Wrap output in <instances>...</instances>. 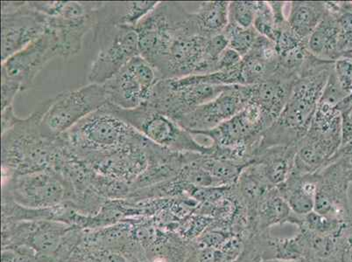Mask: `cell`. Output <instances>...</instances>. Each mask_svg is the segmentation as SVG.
<instances>
[{
    "mask_svg": "<svg viewBox=\"0 0 352 262\" xmlns=\"http://www.w3.org/2000/svg\"><path fill=\"white\" fill-rule=\"evenodd\" d=\"M47 106L44 102L25 118L15 116L12 106L2 110V165L4 171L21 174L54 169L63 151L62 136H47L41 120Z\"/></svg>",
    "mask_w": 352,
    "mask_h": 262,
    "instance_id": "obj_1",
    "label": "cell"
},
{
    "mask_svg": "<svg viewBox=\"0 0 352 262\" xmlns=\"http://www.w3.org/2000/svg\"><path fill=\"white\" fill-rule=\"evenodd\" d=\"M333 65L334 62H326L296 79L286 106L262 136L257 153L275 146L297 145L305 136Z\"/></svg>",
    "mask_w": 352,
    "mask_h": 262,
    "instance_id": "obj_2",
    "label": "cell"
},
{
    "mask_svg": "<svg viewBox=\"0 0 352 262\" xmlns=\"http://www.w3.org/2000/svg\"><path fill=\"white\" fill-rule=\"evenodd\" d=\"M60 136L81 160L128 146L142 145L149 140L104 106L83 118Z\"/></svg>",
    "mask_w": 352,
    "mask_h": 262,
    "instance_id": "obj_3",
    "label": "cell"
},
{
    "mask_svg": "<svg viewBox=\"0 0 352 262\" xmlns=\"http://www.w3.org/2000/svg\"><path fill=\"white\" fill-rule=\"evenodd\" d=\"M190 16L181 3L159 2L137 25L140 56L151 64L159 78L173 41L188 23Z\"/></svg>",
    "mask_w": 352,
    "mask_h": 262,
    "instance_id": "obj_4",
    "label": "cell"
},
{
    "mask_svg": "<svg viewBox=\"0 0 352 262\" xmlns=\"http://www.w3.org/2000/svg\"><path fill=\"white\" fill-rule=\"evenodd\" d=\"M102 2H36L35 8L47 17V31L56 37L58 56L69 60L82 47L83 39L95 27L96 12Z\"/></svg>",
    "mask_w": 352,
    "mask_h": 262,
    "instance_id": "obj_5",
    "label": "cell"
},
{
    "mask_svg": "<svg viewBox=\"0 0 352 262\" xmlns=\"http://www.w3.org/2000/svg\"><path fill=\"white\" fill-rule=\"evenodd\" d=\"M104 107L115 116L135 128L150 141L166 149L209 156L212 152L211 145H201L190 131L184 130L171 118L147 105L130 110H121L109 104H105Z\"/></svg>",
    "mask_w": 352,
    "mask_h": 262,
    "instance_id": "obj_6",
    "label": "cell"
},
{
    "mask_svg": "<svg viewBox=\"0 0 352 262\" xmlns=\"http://www.w3.org/2000/svg\"><path fill=\"white\" fill-rule=\"evenodd\" d=\"M58 56V46L50 31L9 57L2 65V110L12 106L16 95L32 87L38 73L54 57Z\"/></svg>",
    "mask_w": 352,
    "mask_h": 262,
    "instance_id": "obj_7",
    "label": "cell"
},
{
    "mask_svg": "<svg viewBox=\"0 0 352 262\" xmlns=\"http://www.w3.org/2000/svg\"><path fill=\"white\" fill-rule=\"evenodd\" d=\"M227 87L208 84L201 75L162 79L146 105L176 121L213 100Z\"/></svg>",
    "mask_w": 352,
    "mask_h": 262,
    "instance_id": "obj_8",
    "label": "cell"
},
{
    "mask_svg": "<svg viewBox=\"0 0 352 262\" xmlns=\"http://www.w3.org/2000/svg\"><path fill=\"white\" fill-rule=\"evenodd\" d=\"M107 104L104 85L89 83L76 91L60 93L47 101L41 120V132L47 136L63 135Z\"/></svg>",
    "mask_w": 352,
    "mask_h": 262,
    "instance_id": "obj_9",
    "label": "cell"
},
{
    "mask_svg": "<svg viewBox=\"0 0 352 262\" xmlns=\"http://www.w3.org/2000/svg\"><path fill=\"white\" fill-rule=\"evenodd\" d=\"M210 37L201 31L194 14L175 37L166 57L162 79L182 78L217 72V62L208 56Z\"/></svg>",
    "mask_w": 352,
    "mask_h": 262,
    "instance_id": "obj_10",
    "label": "cell"
},
{
    "mask_svg": "<svg viewBox=\"0 0 352 262\" xmlns=\"http://www.w3.org/2000/svg\"><path fill=\"white\" fill-rule=\"evenodd\" d=\"M92 32L100 51L91 64L88 81L103 85L134 57L140 56L139 38L135 28L126 25L99 27Z\"/></svg>",
    "mask_w": 352,
    "mask_h": 262,
    "instance_id": "obj_11",
    "label": "cell"
},
{
    "mask_svg": "<svg viewBox=\"0 0 352 262\" xmlns=\"http://www.w3.org/2000/svg\"><path fill=\"white\" fill-rule=\"evenodd\" d=\"M149 62L138 56L104 83L107 104L121 110H135L147 104L160 81Z\"/></svg>",
    "mask_w": 352,
    "mask_h": 262,
    "instance_id": "obj_12",
    "label": "cell"
},
{
    "mask_svg": "<svg viewBox=\"0 0 352 262\" xmlns=\"http://www.w3.org/2000/svg\"><path fill=\"white\" fill-rule=\"evenodd\" d=\"M1 9L3 62L43 36L47 17L35 10L30 2H2Z\"/></svg>",
    "mask_w": 352,
    "mask_h": 262,
    "instance_id": "obj_13",
    "label": "cell"
},
{
    "mask_svg": "<svg viewBox=\"0 0 352 262\" xmlns=\"http://www.w3.org/2000/svg\"><path fill=\"white\" fill-rule=\"evenodd\" d=\"M72 183L53 169L12 175L6 193L19 203L31 207H46L58 204L69 193Z\"/></svg>",
    "mask_w": 352,
    "mask_h": 262,
    "instance_id": "obj_14",
    "label": "cell"
},
{
    "mask_svg": "<svg viewBox=\"0 0 352 262\" xmlns=\"http://www.w3.org/2000/svg\"><path fill=\"white\" fill-rule=\"evenodd\" d=\"M274 123V121L261 108L249 102L244 110L215 129L197 135L209 137L214 145L225 148L248 146L257 153L262 136Z\"/></svg>",
    "mask_w": 352,
    "mask_h": 262,
    "instance_id": "obj_15",
    "label": "cell"
},
{
    "mask_svg": "<svg viewBox=\"0 0 352 262\" xmlns=\"http://www.w3.org/2000/svg\"><path fill=\"white\" fill-rule=\"evenodd\" d=\"M350 163L345 158L333 161L318 174L315 211L329 218L349 222L352 219V207L349 200Z\"/></svg>",
    "mask_w": 352,
    "mask_h": 262,
    "instance_id": "obj_16",
    "label": "cell"
},
{
    "mask_svg": "<svg viewBox=\"0 0 352 262\" xmlns=\"http://www.w3.org/2000/svg\"><path fill=\"white\" fill-rule=\"evenodd\" d=\"M252 91V86H229L213 100L175 121L193 135L215 129L248 106Z\"/></svg>",
    "mask_w": 352,
    "mask_h": 262,
    "instance_id": "obj_17",
    "label": "cell"
},
{
    "mask_svg": "<svg viewBox=\"0 0 352 262\" xmlns=\"http://www.w3.org/2000/svg\"><path fill=\"white\" fill-rule=\"evenodd\" d=\"M279 54L275 43L258 35L252 50L240 62L243 85L254 86L270 79L277 72Z\"/></svg>",
    "mask_w": 352,
    "mask_h": 262,
    "instance_id": "obj_18",
    "label": "cell"
},
{
    "mask_svg": "<svg viewBox=\"0 0 352 262\" xmlns=\"http://www.w3.org/2000/svg\"><path fill=\"white\" fill-rule=\"evenodd\" d=\"M296 81L277 71L265 82L252 86L250 102L257 105L275 121L286 106Z\"/></svg>",
    "mask_w": 352,
    "mask_h": 262,
    "instance_id": "obj_19",
    "label": "cell"
},
{
    "mask_svg": "<svg viewBox=\"0 0 352 262\" xmlns=\"http://www.w3.org/2000/svg\"><path fill=\"white\" fill-rule=\"evenodd\" d=\"M340 146L307 132L297 143L294 172L299 174H318L331 164Z\"/></svg>",
    "mask_w": 352,
    "mask_h": 262,
    "instance_id": "obj_20",
    "label": "cell"
},
{
    "mask_svg": "<svg viewBox=\"0 0 352 262\" xmlns=\"http://www.w3.org/2000/svg\"><path fill=\"white\" fill-rule=\"evenodd\" d=\"M159 2H102L96 12V28L126 25L135 28ZM92 30V31H94Z\"/></svg>",
    "mask_w": 352,
    "mask_h": 262,
    "instance_id": "obj_21",
    "label": "cell"
},
{
    "mask_svg": "<svg viewBox=\"0 0 352 262\" xmlns=\"http://www.w3.org/2000/svg\"><path fill=\"white\" fill-rule=\"evenodd\" d=\"M297 145L275 146L255 156L254 164L272 187L277 188L289 180L294 171Z\"/></svg>",
    "mask_w": 352,
    "mask_h": 262,
    "instance_id": "obj_22",
    "label": "cell"
},
{
    "mask_svg": "<svg viewBox=\"0 0 352 262\" xmlns=\"http://www.w3.org/2000/svg\"><path fill=\"white\" fill-rule=\"evenodd\" d=\"M318 174H299L292 172L289 180L277 187L289 204L292 212L298 216L307 215L315 209Z\"/></svg>",
    "mask_w": 352,
    "mask_h": 262,
    "instance_id": "obj_23",
    "label": "cell"
},
{
    "mask_svg": "<svg viewBox=\"0 0 352 262\" xmlns=\"http://www.w3.org/2000/svg\"><path fill=\"white\" fill-rule=\"evenodd\" d=\"M293 215L289 204L277 188H273L258 203L252 222V233L270 232L278 225L289 224Z\"/></svg>",
    "mask_w": 352,
    "mask_h": 262,
    "instance_id": "obj_24",
    "label": "cell"
},
{
    "mask_svg": "<svg viewBox=\"0 0 352 262\" xmlns=\"http://www.w3.org/2000/svg\"><path fill=\"white\" fill-rule=\"evenodd\" d=\"M328 6V3H327ZM339 28L334 14L329 10L321 23L310 35L307 47L310 53L320 60L335 62L341 58L339 52Z\"/></svg>",
    "mask_w": 352,
    "mask_h": 262,
    "instance_id": "obj_25",
    "label": "cell"
},
{
    "mask_svg": "<svg viewBox=\"0 0 352 262\" xmlns=\"http://www.w3.org/2000/svg\"><path fill=\"white\" fill-rule=\"evenodd\" d=\"M234 188L239 199L248 210L251 228L252 219L258 203L268 191L275 187L268 183L258 166L252 163L243 170L234 184Z\"/></svg>",
    "mask_w": 352,
    "mask_h": 262,
    "instance_id": "obj_26",
    "label": "cell"
},
{
    "mask_svg": "<svg viewBox=\"0 0 352 262\" xmlns=\"http://www.w3.org/2000/svg\"><path fill=\"white\" fill-rule=\"evenodd\" d=\"M287 22L300 39L308 41L328 12L327 2L293 1L289 3Z\"/></svg>",
    "mask_w": 352,
    "mask_h": 262,
    "instance_id": "obj_27",
    "label": "cell"
},
{
    "mask_svg": "<svg viewBox=\"0 0 352 262\" xmlns=\"http://www.w3.org/2000/svg\"><path fill=\"white\" fill-rule=\"evenodd\" d=\"M228 1L200 2L193 12L200 29L207 36L223 34L229 24Z\"/></svg>",
    "mask_w": 352,
    "mask_h": 262,
    "instance_id": "obj_28",
    "label": "cell"
},
{
    "mask_svg": "<svg viewBox=\"0 0 352 262\" xmlns=\"http://www.w3.org/2000/svg\"><path fill=\"white\" fill-rule=\"evenodd\" d=\"M197 162L204 170L212 176L214 180L219 182L221 187L234 185L246 167V165L203 154L198 156Z\"/></svg>",
    "mask_w": 352,
    "mask_h": 262,
    "instance_id": "obj_29",
    "label": "cell"
},
{
    "mask_svg": "<svg viewBox=\"0 0 352 262\" xmlns=\"http://www.w3.org/2000/svg\"><path fill=\"white\" fill-rule=\"evenodd\" d=\"M244 246V239L235 236L219 248H195L196 254L193 262H233L241 254Z\"/></svg>",
    "mask_w": 352,
    "mask_h": 262,
    "instance_id": "obj_30",
    "label": "cell"
},
{
    "mask_svg": "<svg viewBox=\"0 0 352 262\" xmlns=\"http://www.w3.org/2000/svg\"><path fill=\"white\" fill-rule=\"evenodd\" d=\"M223 34L228 40L230 49L236 51L242 57L252 50L259 35L254 27L242 28L232 24L227 25Z\"/></svg>",
    "mask_w": 352,
    "mask_h": 262,
    "instance_id": "obj_31",
    "label": "cell"
},
{
    "mask_svg": "<svg viewBox=\"0 0 352 262\" xmlns=\"http://www.w3.org/2000/svg\"><path fill=\"white\" fill-rule=\"evenodd\" d=\"M270 232L254 233L245 241L244 248L233 262H264L267 241Z\"/></svg>",
    "mask_w": 352,
    "mask_h": 262,
    "instance_id": "obj_32",
    "label": "cell"
},
{
    "mask_svg": "<svg viewBox=\"0 0 352 262\" xmlns=\"http://www.w3.org/2000/svg\"><path fill=\"white\" fill-rule=\"evenodd\" d=\"M258 1H233L229 5V24L242 28L254 27Z\"/></svg>",
    "mask_w": 352,
    "mask_h": 262,
    "instance_id": "obj_33",
    "label": "cell"
},
{
    "mask_svg": "<svg viewBox=\"0 0 352 262\" xmlns=\"http://www.w3.org/2000/svg\"><path fill=\"white\" fill-rule=\"evenodd\" d=\"M254 28L261 36L267 38L274 43L276 40L277 27L270 2L258 1Z\"/></svg>",
    "mask_w": 352,
    "mask_h": 262,
    "instance_id": "obj_34",
    "label": "cell"
},
{
    "mask_svg": "<svg viewBox=\"0 0 352 262\" xmlns=\"http://www.w3.org/2000/svg\"><path fill=\"white\" fill-rule=\"evenodd\" d=\"M329 260L333 262H352V219L336 236L334 251Z\"/></svg>",
    "mask_w": 352,
    "mask_h": 262,
    "instance_id": "obj_35",
    "label": "cell"
},
{
    "mask_svg": "<svg viewBox=\"0 0 352 262\" xmlns=\"http://www.w3.org/2000/svg\"><path fill=\"white\" fill-rule=\"evenodd\" d=\"M334 66V65H333ZM348 98L344 91H342L340 85L333 69L328 78L324 89H323L321 99H320L319 104L328 105L331 107H338L341 102Z\"/></svg>",
    "mask_w": 352,
    "mask_h": 262,
    "instance_id": "obj_36",
    "label": "cell"
},
{
    "mask_svg": "<svg viewBox=\"0 0 352 262\" xmlns=\"http://www.w3.org/2000/svg\"><path fill=\"white\" fill-rule=\"evenodd\" d=\"M336 78L346 97L352 95V58L342 57L336 60L333 66Z\"/></svg>",
    "mask_w": 352,
    "mask_h": 262,
    "instance_id": "obj_37",
    "label": "cell"
},
{
    "mask_svg": "<svg viewBox=\"0 0 352 262\" xmlns=\"http://www.w3.org/2000/svg\"><path fill=\"white\" fill-rule=\"evenodd\" d=\"M241 60L242 56L228 47L220 54L219 58L217 60V72L234 69L239 65Z\"/></svg>",
    "mask_w": 352,
    "mask_h": 262,
    "instance_id": "obj_38",
    "label": "cell"
},
{
    "mask_svg": "<svg viewBox=\"0 0 352 262\" xmlns=\"http://www.w3.org/2000/svg\"><path fill=\"white\" fill-rule=\"evenodd\" d=\"M351 110H345L341 111V146L346 145L347 143L351 141L352 140V118L351 116Z\"/></svg>",
    "mask_w": 352,
    "mask_h": 262,
    "instance_id": "obj_39",
    "label": "cell"
},
{
    "mask_svg": "<svg viewBox=\"0 0 352 262\" xmlns=\"http://www.w3.org/2000/svg\"><path fill=\"white\" fill-rule=\"evenodd\" d=\"M304 262H333L329 259H312V260L306 261Z\"/></svg>",
    "mask_w": 352,
    "mask_h": 262,
    "instance_id": "obj_40",
    "label": "cell"
},
{
    "mask_svg": "<svg viewBox=\"0 0 352 262\" xmlns=\"http://www.w3.org/2000/svg\"><path fill=\"white\" fill-rule=\"evenodd\" d=\"M264 262H304L302 261H281V260H268Z\"/></svg>",
    "mask_w": 352,
    "mask_h": 262,
    "instance_id": "obj_41",
    "label": "cell"
},
{
    "mask_svg": "<svg viewBox=\"0 0 352 262\" xmlns=\"http://www.w3.org/2000/svg\"><path fill=\"white\" fill-rule=\"evenodd\" d=\"M350 178H351V183L352 184V160L350 163Z\"/></svg>",
    "mask_w": 352,
    "mask_h": 262,
    "instance_id": "obj_42",
    "label": "cell"
}]
</instances>
